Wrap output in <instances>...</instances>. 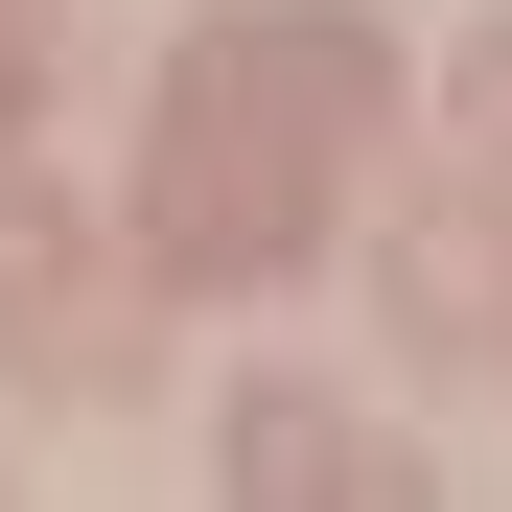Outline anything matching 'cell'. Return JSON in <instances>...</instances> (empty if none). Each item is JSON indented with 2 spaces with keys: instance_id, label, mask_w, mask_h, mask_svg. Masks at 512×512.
<instances>
[{
  "instance_id": "1",
  "label": "cell",
  "mask_w": 512,
  "mask_h": 512,
  "mask_svg": "<svg viewBox=\"0 0 512 512\" xmlns=\"http://www.w3.org/2000/svg\"><path fill=\"white\" fill-rule=\"evenodd\" d=\"M396 326H419V350H489V326H512V233L419 210V233H396Z\"/></svg>"
},
{
  "instance_id": "2",
  "label": "cell",
  "mask_w": 512,
  "mask_h": 512,
  "mask_svg": "<svg viewBox=\"0 0 512 512\" xmlns=\"http://www.w3.org/2000/svg\"><path fill=\"white\" fill-rule=\"evenodd\" d=\"M326 466H350V443H326L303 396H233V489H326Z\"/></svg>"
}]
</instances>
